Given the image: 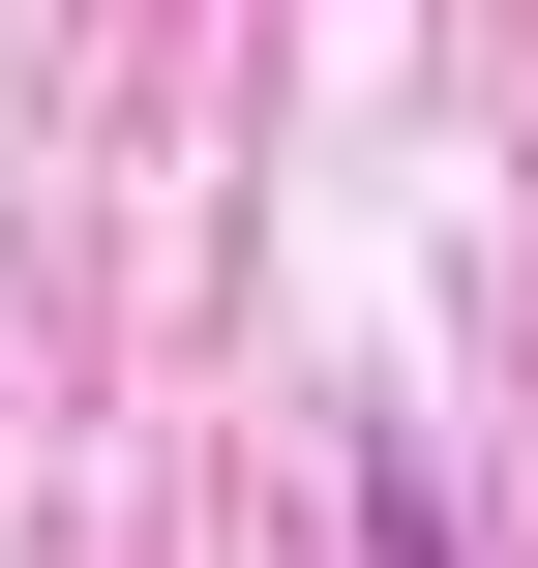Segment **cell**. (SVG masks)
<instances>
[{
  "mask_svg": "<svg viewBox=\"0 0 538 568\" xmlns=\"http://www.w3.org/2000/svg\"><path fill=\"white\" fill-rule=\"evenodd\" d=\"M359 568H449V479H419V449L359 479Z\"/></svg>",
  "mask_w": 538,
  "mask_h": 568,
  "instance_id": "1",
  "label": "cell"
}]
</instances>
